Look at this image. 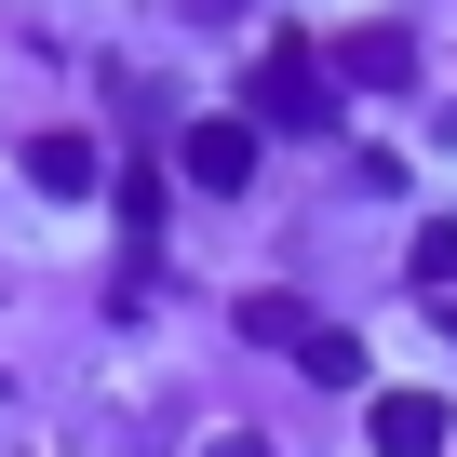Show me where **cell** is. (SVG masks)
I'll return each instance as SVG.
<instances>
[{
    "label": "cell",
    "instance_id": "cell-2",
    "mask_svg": "<svg viewBox=\"0 0 457 457\" xmlns=\"http://www.w3.org/2000/svg\"><path fill=\"white\" fill-rule=\"evenodd\" d=\"M444 430H457V417H444L430 390H377V430H363V444H377V457H444Z\"/></svg>",
    "mask_w": 457,
    "mask_h": 457
},
{
    "label": "cell",
    "instance_id": "cell-4",
    "mask_svg": "<svg viewBox=\"0 0 457 457\" xmlns=\"http://www.w3.org/2000/svg\"><path fill=\"white\" fill-rule=\"evenodd\" d=\"M188 175H202V188H243V175H256V135H243V121H188Z\"/></svg>",
    "mask_w": 457,
    "mask_h": 457
},
{
    "label": "cell",
    "instance_id": "cell-7",
    "mask_svg": "<svg viewBox=\"0 0 457 457\" xmlns=\"http://www.w3.org/2000/svg\"><path fill=\"white\" fill-rule=\"evenodd\" d=\"M215 457H270V444H215Z\"/></svg>",
    "mask_w": 457,
    "mask_h": 457
},
{
    "label": "cell",
    "instance_id": "cell-6",
    "mask_svg": "<svg viewBox=\"0 0 457 457\" xmlns=\"http://www.w3.org/2000/svg\"><path fill=\"white\" fill-rule=\"evenodd\" d=\"M417 283H430V296H457V215H444V228H417Z\"/></svg>",
    "mask_w": 457,
    "mask_h": 457
},
{
    "label": "cell",
    "instance_id": "cell-1",
    "mask_svg": "<svg viewBox=\"0 0 457 457\" xmlns=\"http://www.w3.org/2000/svg\"><path fill=\"white\" fill-rule=\"evenodd\" d=\"M256 108H270L283 135H323V121H337V81H323V54L270 41V68H256Z\"/></svg>",
    "mask_w": 457,
    "mask_h": 457
},
{
    "label": "cell",
    "instance_id": "cell-5",
    "mask_svg": "<svg viewBox=\"0 0 457 457\" xmlns=\"http://www.w3.org/2000/svg\"><path fill=\"white\" fill-rule=\"evenodd\" d=\"M28 175H41V188H95V148H81V135H41Z\"/></svg>",
    "mask_w": 457,
    "mask_h": 457
},
{
    "label": "cell",
    "instance_id": "cell-3",
    "mask_svg": "<svg viewBox=\"0 0 457 457\" xmlns=\"http://www.w3.org/2000/svg\"><path fill=\"white\" fill-rule=\"evenodd\" d=\"M337 68H350V81H377V95H403V81H417V41H403V28H350V41H337Z\"/></svg>",
    "mask_w": 457,
    "mask_h": 457
}]
</instances>
